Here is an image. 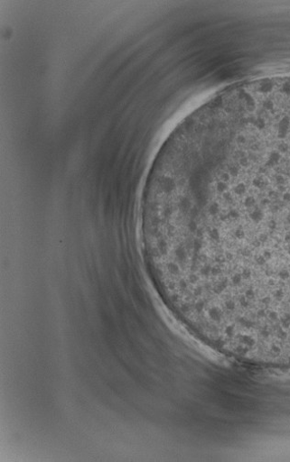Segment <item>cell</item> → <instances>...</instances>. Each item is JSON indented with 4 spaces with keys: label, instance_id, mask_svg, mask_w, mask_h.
Masks as SVG:
<instances>
[{
    "label": "cell",
    "instance_id": "6da1fadb",
    "mask_svg": "<svg viewBox=\"0 0 290 462\" xmlns=\"http://www.w3.org/2000/svg\"><path fill=\"white\" fill-rule=\"evenodd\" d=\"M182 241L200 291L222 309L290 310V162L201 175Z\"/></svg>",
    "mask_w": 290,
    "mask_h": 462
}]
</instances>
